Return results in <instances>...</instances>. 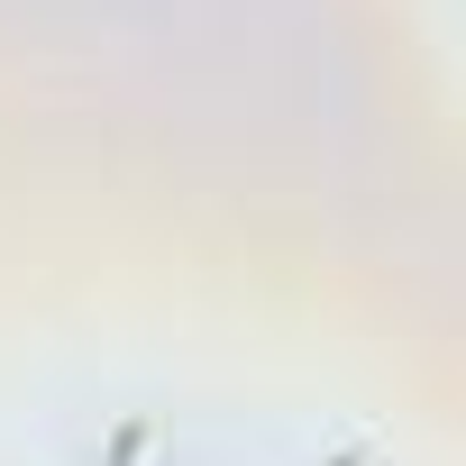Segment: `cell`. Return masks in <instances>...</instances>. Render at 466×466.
Returning <instances> with one entry per match:
<instances>
[{"label": "cell", "instance_id": "1", "mask_svg": "<svg viewBox=\"0 0 466 466\" xmlns=\"http://www.w3.org/2000/svg\"><path fill=\"white\" fill-rule=\"evenodd\" d=\"M348 466H366V457H348Z\"/></svg>", "mask_w": 466, "mask_h": 466}]
</instances>
